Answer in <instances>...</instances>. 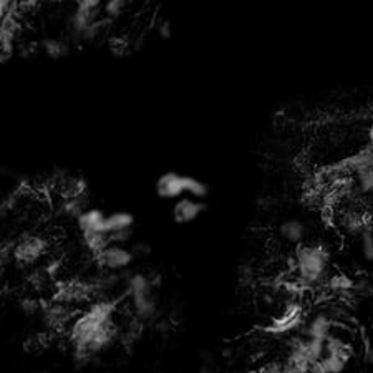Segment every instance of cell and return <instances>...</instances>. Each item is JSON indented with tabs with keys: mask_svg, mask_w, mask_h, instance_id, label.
I'll use <instances>...</instances> for the list:
<instances>
[{
	"mask_svg": "<svg viewBox=\"0 0 373 373\" xmlns=\"http://www.w3.org/2000/svg\"><path fill=\"white\" fill-rule=\"evenodd\" d=\"M156 32L163 40H170L173 37V25L170 20H161V22L158 24Z\"/></svg>",
	"mask_w": 373,
	"mask_h": 373,
	"instance_id": "cell-22",
	"label": "cell"
},
{
	"mask_svg": "<svg viewBox=\"0 0 373 373\" xmlns=\"http://www.w3.org/2000/svg\"><path fill=\"white\" fill-rule=\"evenodd\" d=\"M365 362L369 365H373V347H367L365 350Z\"/></svg>",
	"mask_w": 373,
	"mask_h": 373,
	"instance_id": "cell-25",
	"label": "cell"
},
{
	"mask_svg": "<svg viewBox=\"0 0 373 373\" xmlns=\"http://www.w3.org/2000/svg\"><path fill=\"white\" fill-rule=\"evenodd\" d=\"M319 364L325 373H342L347 369L349 360L342 359V357H337V355L325 354L324 357H322V360L319 362Z\"/></svg>",
	"mask_w": 373,
	"mask_h": 373,
	"instance_id": "cell-19",
	"label": "cell"
},
{
	"mask_svg": "<svg viewBox=\"0 0 373 373\" xmlns=\"http://www.w3.org/2000/svg\"><path fill=\"white\" fill-rule=\"evenodd\" d=\"M206 203L196 201V199L191 198H181L173 206V219H175L176 224L185 226V224H191L199 216H203V213H206Z\"/></svg>",
	"mask_w": 373,
	"mask_h": 373,
	"instance_id": "cell-9",
	"label": "cell"
},
{
	"mask_svg": "<svg viewBox=\"0 0 373 373\" xmlns=\"http://www.w3.org/2000/svg\"><path fill=\"white\" fill-rule=\"evenodd\" d=\"M91 295H95L93 284L85 282H66L60 285L57 292V300L63 305L71 304H81L85 300L91 299Z\"/></svg>",
	"mask_w": 373,
	"mask_h": 373,
	"instance_id": "cell-10",
	"label": "cell"
},
{
	"mask_svg": "<svg viewBox=\"0 0 373 373\" xmlns=\"http://www.w3.org/2000/svg\"><path fill=\"white\" fill-rule=\"evenodd\" d=\"M309 373H325L324 369H322L320 364H315L314 367H312V369L309 370Z\"/></svg>",
	"mask_w": 373,
	"mask_h": 373,
	"instance_id": "cell-27",
	"label": "cell"
},
{
	"mask_svg": "<svg viewBox=\"0 0 373 373\" xmlns=\"http://www.w3.org/2000/svg\"><path fill=\"white\" fill-rule=\"evenodd\" d=\"M135 224V216L128 211H116L106 216V233L113 234L131 229Z\"/></svg>",
	"mask_w": 373,
	"mask_h": 373,
	"instance_id": "cell-15",
	"label": "cell"
},
{
	"mask_svg": "<svg viewBox=\"0 0 373 373\" xmlns=\"http://www.w3.org/2000/svg\"><path fill=\"white\" fill-rule=\"evenodd\" d=\"M118 299H98L90 304L70 325V342L75 362L86 364L91 357L113 345L116 339L115 314Z\"/></svg>",
	"mask_w": 373,
	"mask_h": 373,
	"instance_id": "cell-1",
	"label": "cell"
},
{
	"mask_svg": "<svg viewBox=\"0 0 373 373\" xmlns=\"http://www.w3.org/2000/svg\"><path fill=\"white\" fill-rule=\"evenodd\" d=\"M359 237H360L362 255H364V259L367 260V262H373V229H372V226L367 228Z\"/></svg>",
	"mask_w": 373,
	"mask_h": 373,
	"instance_id": "cell-21",
	"label": "cell"
},
{
	"mask_svg": "<svg viewBox=\"0 0 373 373\" xmlns=\"http://www.w3.org/2000/svg\"><path fill=\"white\" fill-rule=\"evenodd\" d=\"M327 287H329L332 292L345 294V292H350V290H354L357 287V282L352 277H349V275L335 274L327 279Z\"/></svg>",
	"mask_w": 373,
	"mask_h": 373,
	"instance_id": "cell-17",
	"label": "cell"
},
{
	"mask_svg": "<svg viewBox=\"0 0 373 373\" xmlns=\"http://www.w3.org/2000/svg\"><path fill=\"white\" fill-rule=\"evenodd\" d=\"M349 185L357 196H373V166L365 168V170H360L355 175L349 176Z\"/></svg>",
	"mask_w": 373,
	"mask_h": 373,
	"instance_id": "cell-14",
	"label": "cell"
},
{
	"mask_svg": "<svg viewBox=\"0 0 373 373\" xmlns=\"http://www.w3.org/2000/svg\"><path fill=\"white\" fill-rule=\"evenodd\" d=\"M96 262H98L100 269L106 270V272H126L128 267L135 260L131 249L126 246H116V244H110L106 246L100 254L95 255Z\"/></svg>",
	"mask_w": 373,
	"mask_h": 373,
	"instance_id": "cell-6",
	"label": "cell"
},
{
	"mask_svg": "<svg viewBox=\"0 0 373 373\" xmlns=\"http://www.w3.org/2000/svg\"><path fill=\"white\" fill-rule=\"evenodd\" d=\"M156 194L165 201H173V199H181L185 194V176L176 171H166L158 178L156 181Z\"/></svg>",
	"mask_w": 373,
	"mask_h": 373,
	"instance_id": "cell-8",
	"label": "cell"
},
{
	"mask_svg": "<svg viewBox=\"0 0 373 373\" xmlns=\"http://www.w3.org/2000/svg\"><path fill=\"white\" fill-rule=\"evenodd\" d=\"M367 140H369V148L373 150V121L370 123L369 131H367Z\"/></svg>",
	"mask_w": 373,
	"mask_h": 373,
	"instance_id": "cell-26",
	"label": "cell"
},
{
	"mask_svg": "<svg viewBox=\"0 0 373 373\" xmlns=\"http://www.w3.org/2000/svg\"><path fill=\"white\" fill-rule=\"evenodd\" d=\"M305 324V317H304V310L300 307L299 304H289L287 307L284 309L282 314L275 319L270 320L269 325L259 327L260 332L269 335H289L292 332H297L300 327H304Z\"/></svg>",
	"mask_w": 373,
	"mask_h": 373,
	"instance_id": "cell-4",
	"label": "cell"
},
{
	"mask_svg": "<svg viewBox=\"0 0 373 373\" xmlns=\"http://www.w3.org/2000/svg\"><path fill=\"white\" fill-rule=\"evenodd\" d=\"M279 236L285 242L302 246L305 237H307V226L299 219H287L279 226Z\"/></svg>",
	"mask_w": 373,
	"mask_h": 373,
	"instance_id": "cell-13",
	"label": "cell"
},
{
	"mask_svg": "<svg viewBox=\"0 0 373 373\" xmlns=\"http://www.w3.org/2000/svg\"><path fill=\"white\" fill-rule=\"evenodd\" d=\"M42 50L44 53L47 55L48 58L53 60H60L68 55L70 47L65 40H58V39H45L42 42Z\"/></svg>",
	"mask_w": 373,
	"mask_h": 373,
	"instance_id": "cell-16",
	"label": "cell"
},
{
	"mask_svg": "<svg viewBox=\"0 0 373 373\" xmlns=\"http://www.w3.org/2000/svg\"><path fill=\"white\" fill-rule=\"evenodd\" d=\"M126 295L131 300V309L140 322H150L158 314V302L155 297V282L150 275L143 272L125 274Z\"/></svg>",
	"mask_w": 373,
	"mask_h": 373,
	"instance_id": "cell-3",
	"label": "cell"
},
{
	"mask_svg": "<svg viewBox=\"0 0 373 373\" xmlns=\"http://www.w3.org/2000/svg\"><path fill=\"white\" fill-rule=\"evenodd\" d=\"M295 274L297 284L304 287H317L327 282L330 267V254L319 244H302L295 250Z\"/></svg>",
	"mask_w": 373,
	"mask_h": 373,
	"instance_id": "cell-2",
	"label": "cell"
},
{
	"mask_svg": "<svg viewBox=\"0 0 373 373\" xmlns=\"http://www.w3.org/2000/svg\"><path fill=\"white\" fill-rule=\"evenodd\" d=\"M255 373H284L282 364H279V362H269V364L260 367Z\"/></svg>",
	"mask_w": 373,
	"mask_h": 373,
	"instance_id": "cell-23",
	"label": "cell"
},
{
	"mask_svg": "<svg viewBox=\"0 0 373 373\" xmlns=\"http://www.w3.org/2000/svg\"><path fill=\"white\" fill-rule=\"evenodd\" d=\"M76 226H78L81 236L83 234H95V233H106V214L101 209L86 208L83 213L76 218Z\"/></svg>",
	"mask_w": 373,
	"mask_h": 373,
	"instance_id": "cell-12",
	"label": "cell"
},
{
	"mask_svg": "<svg viewBox=\"0 0 373 373\" xmlns=\"http://www.w3.org/2000/svg\"><path fill=\"white\" fill-rule=\"evenodd\" d=\"M126 9L125 0H108V2L103 4V9H101V15L110 22H113L118 17H121Z\"/></svg>",
	"mask_w": 373,
	"mask_h": 373,
	"instance_id": "cell-20",
	"label": "cell"
},
{
	"mask_svg": "<svg viewBox=\"0 0 373 373\" xmlns=\"http://www.w3.org/2000/svg\"><path fill=\"white\" fill-rule=\"evenodd\" d=\"M185 193L196 201H204L209 194V186L201 180H196L193 176H185Z\"/></svg>",
	"mask_w": 373,
	"mask_h": 373,
	"instance_id": "cell-18",
	"label": "cell"
},
{
	"mask_svg": "<svg viewBox=\"0 0 373 373\" xmlns=\"http://www.w3.org/2000/svg\"><path fill=\"white\" fill-rule=\"evenodd\" d=\"M334 327L335 324L332 317L325 314V312H319V314H315L309 322L304 324V337L305 339L325 342L334 332Z\"/></svg>",
	"mask_w": 373,
	"mask_h": 373,
	"instance_id": "cell-11",
	"label": "cell"
},
{
	"mask_svg": "<svg viewBox=\"0 0 373 373\" xmlns=\"http://www.w3.org/2000/svg\"><path fill=\"white\" fill-rule=\"evenodd\" d=\"M101 9H103V2L100 0H81L76 2V7L73 14L70 15V34L75 40H81V35L85 30L90 27L95 20L101 17Z\"/></svg>",
	"mask_w": 373,
	"mask_h": 373,
	"instance_id": "cell-5",
	"label": "cell"
},
{
	"mask_svg": "<svg viewBox=\"0 0 373 373\" xmlns=\"http://www.w3.org/2000/svg\"><path fill=\"white\" fill-rule=\"evenodd\" d=\"M48 250V242L45 241L42 236H37V234H27L24 236L20 241L15 242V246L12 249L14 259L17 260L19 264L29 265L37 262L40 257H44Z\"/></svg>",
	"mask_w": 373,
	"mask_h": 373,
	"instance_id": "cell-7",
	"label": "cell"
},
{
	"mask_svg": "<svg viewBox=\"0 0 373 373\" xmlns=\"http://www.w3.org/2000/svg\"><path fill=\"white\" fill-rule=\"evenodd\" d=\"M131 252H133V255H135V257H136V255H150L151 254V246L146 242H136V244H133Z\"/></svg>",
	"mask_w": 373,
	"mask_h": 373,
	"instance_id": "cell-24",
	"label": "cell"
}]
</instances>
